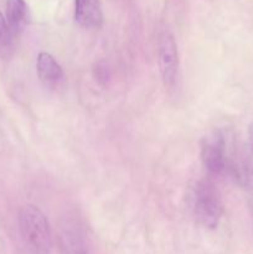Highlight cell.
Segmentation results:
<instances>
[{
  "instance_id": "277c9868",
  "label": "cell",
  "mask_w": 253,
  "mask_h": 254,
  "mask_svg": "<svg viewBox=\"0 0 253 254\" xmlns=\"http://www.w3.org/2000/svg\"><path fill=\"white\" fill-rule=\"evenodd\" d=\"M158 62L164 84L171 87L175 83L179 69L178 45L171 32L164 31L159 37Z\"/></svg>"
},
{
  "instance_id": "ba28073f",
  "label": "cell",
  "mask_w": 253,
  "mask_h": 254,
  "mask_svg": "<svg viewBox=\"0 0 253 254\" xmlns=\"http://www.w3.org/2000/svg\"><path fill=\"white\" fill-rule=\"evenodd\" d=\"M5 19L14 35L20 34L27 24V6L24 0H6Z\"/></svg>"
},
{
  "instance_id": "3957f363",
  "label": "cell",
  "mask_w": 253,
  "mask_h": 254,
  "mask_svg": "<svg viewBox=\"0 0 253 254\" xmlns=\"http://www.w3.org/2000/svg\"><path fill=\"white\" fill-rule=\"evenodd\" d=\"M201 159L208 174L220 175L227 169V143L221 131L205 136L201 144Z\"/></svg>"
},
{
  "instance_id": "8992f818",
  "label": "cell",
  "mask_w": 253,
  "mask_h": 254,
  "mask_svg": "<svg viewBox=\"0 0 253 254\" xmlns=\"http://www.w3.org/2000/svg\"><path fill=\"white\" fill-rule=\"evenodd\" d=\"M74 19L84 29H99L103 24V10L99 0H74Z\"/></svg>"
},
{
  "instance_id": "30bf717a",
  "label": "cell",
  "mask_w": 253,
  "mask_h": 254,
  "mask_svg": "<svg viewBox=\"0 0 253 254\" xmlns=\"http://www.w3.org/2000/svg\"><path fill=\"white\" fill-rule=\"evenodd\" d=\"M248 139H250V145L253 151V122L250 124V127H248Z\"/></svg>"
},
{
  "instance_id": "52a82bcc",
  "label": "cell",
  "mask_w": 253,
  "mask_h": 254,
  "mask_svg": "<svg viewBox=\"0 0 253 254\" xmlns=\"http://www.w3.org/2000/svg\"><path fill=\"white\" fill-rule=\"evenodd\" d=\"M37 76L42 83L55 87L63 79V69L49 52H40L36 61Z\"/></svg>"
},
{
  "instance_id": "9c48e42d",
  "label": "cell",
  "mask_w": 253,
  "mask_h": 254,
  "mask_svg": "<svg viewBox=\"0 0 253 254\" xmlns=\"http://www.w3.org/2000/svg\"><path fill=\"white\" fill-rule=\"evenodd\" d=\"M14 34L7 25L6 19L0 12V59L7 60L11 57L14 52V41H12Z\"/></svg>"
},
{
  "instance_id": "7a4b0ae2",
  "label": "cell",
  "mask_w": 253,
  "mask_h": 254,
  "mask_svg": "<svg viewBox=\"0 0 253 254\" xmlns=\"http://www.w3.org/2000/svg\"><path fill=\"white\" fill-rule=\"evenodd\" d=\"M192 211L196 221L206 228H216L223 215V203L217 186L208 179L197 181L192 190Z\"/></svg>"
},
{
  "instance_id": "5b68a950",
  "label": "cell",
  "mask_w": 253,
  "mask_h": 254,
  "mask_svg": "<svg viewBox=\"0 0 253 254\" xmlns=\"http://www.w3.org/2000/svg\"><path fill=\"white\" fill-rule=\"evenodd\" d=\"M60 241L64 254H93L86 231L73 218H66L62 222Z\"/></svg>"
},
{
  "instance_id": "6da1fadb",
  "label": "cell",
  "mask_w": 253,
  "mask_h": 254,
  "mask_svg": "<svg viewBox=\"0 0 253 254\" xmlns=\"http://www.w3.org/2000/svg\"><path fill=\"white\" fill-rule=\"evenodd\" d=\"M19 226L22 237L36 254H50L52 232L46 216L39 207L26 205L20 210Z\"/></svg>"
}]
</instances>
